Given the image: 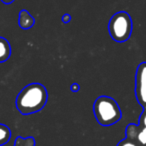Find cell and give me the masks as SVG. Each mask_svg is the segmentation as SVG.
<instances>
[{
  "label": "cell",
  "mask_w": 146,
  "mask_h": 146,
  "mask_svg": "<svg viewBox=\"0 0 146 146\" xmlns=\"http://www.w3.org/2000/svg\"><path fill=\"white\" fill-rule=\"evenodd\" d=\"M61 21L63 23H69L71 21V15L69 13H65L62 17H61Z\"/></svg>",
  "instance_id": "cell-11"
},
{
  "label": "cell",
  "mask_w": 146,
  "mask_h": 146,
  "mask_svg": "<svg viewBox=\"0 0 146 146\" xmlns=\"http://www.w3.org/2000/svg\"><path fill=\"white\" fill-rule=\"evenodd\" d=\"M139 124L140 126H142V127H145L146 128V107L143 108V112L141 113V115H140L139 117Z\"/></svg>",
  "instance_id": "cell-10"
},
{
  "label": "cell",
  "mask_w": 146,
  "mask_h": 146,
  "mask_svg": "<svg viewBox=\"0 0 146 146\" xmlns=\"http://www.w3.org/2000/svg\"><path fill=\"white\" fill-rule=\"evenodd\" d=\"M4 4H7V5H9V4H11V3H13L15 1V0H1Z\"/></svg>",
  "instance_id": "cell-13"
},
{
  "label": "cell",
  "mask_w": 146,
  "mask_h": 146,
  "mask_svg": "<svg viewBox=\"0 0 146 146\" xmlns=\"http://www.w3.org/2000/svg\"><path fill=\"white\" fill-rule=\"evenodd\" d=\"M135 96L138 103L146 107V62H141L136 69Z\"/></svg>",
  "instance_id": "cell-4"
},
{
  "label": "cell",
  "mask_w": 146,
  "mask_h": 146,
  "mask_svg": "<svg viewBox=\"0 0 146 146\" xmlns=\"http://www.w3.org/2000/svg\"><path fill=\"white\" fill-rule=\"evenodd\" d=\"M11 56V46L4 37H0V63L7 61Z\"/></svg>",
  "instance_id": "cell-7"
},
{
  "label": "cell",
  "mask_w": 146,
  "mask_h": 146,
  "mask_svg": "<svg viewBox=\"0 0 146 146\" xmlns=\"http://www.w3.org/2000/svg\"><path fill=\"white\" fill-rule=\"evenodd\" d=\"M48 100V92L40 83L26 85L16 97V108L22 115H30L44 108Z\"/></svg>",
  "instance_id": "cell-1"
},
{
  "label": "cell",
  "mask_w": 146,
  "mask_h": 146,
  "mask_svg": "<svg viewBox=\"0 0 146 146\" xmlns=\"http://www.w3.org/2000/svg\"><path fill=\"white\" fill-rule=\"evenodd\" d=\"M93 113L97 122L102 126L116 124L122 117L117 101L110 96H99L93 104Z\"/></svg>",
  "instance_id": "cell-2"
},
{
  "label": "cell",
  "mask_w": 146,
  "mask_h": 146,
  "mask_svg": "<svg viewBox=\"0 0 146 146\" xmlns=\"http://www.w3.org/2000/svg\"><path fill=\"white\" fill-rule=\"evenodd\" d=\"M13 146H35V139L32 136H29V137H18L15 139L14 145Z\"/></svg>",
  "instance_id": "cell-8"
},
{
  "label": "cell",
  "mask_w": 146,
  "mask_h": 146,
  "mask_svg": "<svg viewBox=\"0 0 146 146\" xmlns=\"http://www.w3.org/2000/svg\"><path fill=\"white\" fill-rule=\"evenodd\" d=\"M18 24L20 28L24 29V30H27V29H30L34 26L35 19L28 11L23 9V10H21L20 12H19Z\"/></svg>",
  "instance_id": "cell-6"
},
{
  "label": "cell",
  "mask_w": 146,
  "mask_h": 146,
  "mask_svg": "<svg viewBox=\"0 0 146 146\" xmlns=\"http://www.w3.org/2000/svg\"><path fill=\"white\" fill-rule=\"evenodd\" d=\"M117 146H141V145H139V144L136 141H134V140H131L126 137V138H124V139H122L121 141L117 144Z\"/></svg>",
  "instance_id": "cell-9"
},
{
  "label": "cell",
  "mask_w": 146,
  "mask_h": 146,
  "mask_svg": "<svg viewBox=\"0 0 146 146\" xmlns=\"http://www.w3.org/2000/svg\"><path fill=\"white\" fill-rule=\"evenodd\" d=\"M126 137L137 142L139 145L146 146V128L139 124H128L125 130Z\"/></svg>",
  "instance_id": "cell-5"
},
{
  "label": "cell",
  "mask_w": 146,
  "mask_h": 146,
  "mask_svg": "<svg viewBox=\"0 0 146 146\" xmlns=\"http://www.w3.org/2000/svg\"><path fill=\"white\" fill-rule=\"evenodd\" d=\"M133 29V22L129 13L119 11L112 15L108 22L109 35L114 41L118 43L126 42L130 38Z\"/></svg>",
  "instance_id": "cell-3"
},
{
  "label": "cell",
  "mask_w": 146,
  "mask_h": 146,
  "mask_svg": "<svg viewBox=\"0 0 146 146\" xmlns=\"http://www.w3.org/2000/svg\"><path fill=\"white\" fill-rule=\"evenodd\" d=\"M70 90L72 92H78L80 90V85L78 83H72L70 86Z\"/></svg>",
  "instance_id": "cell-12"
}]
</instances>
